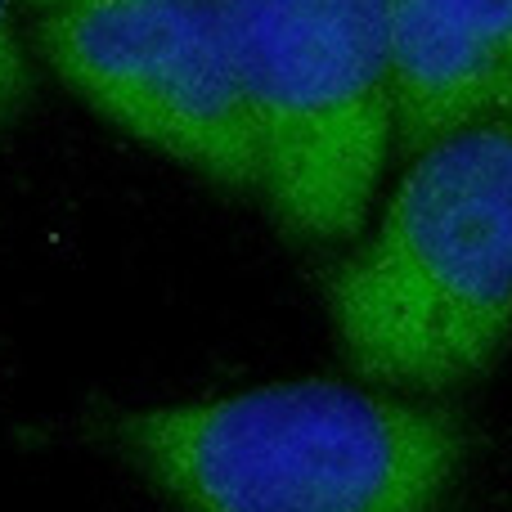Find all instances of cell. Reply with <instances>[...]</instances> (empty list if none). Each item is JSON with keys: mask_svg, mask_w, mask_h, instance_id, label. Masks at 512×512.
Wrapping results in <instances>:
<instances>
[{"mask_svg": "<svg viewBox=\"0 0 512 512\" xmlns=\"http://www.w3.org/2000/svg\"><path fill=\"white\" fill-rule=\"evenodd\" d=\"M113 450L176 512H445L468 427L369 382H270L108 418Z\"/></svg>", "mask_w": 512, "mask_h": 512, "instance_id": "6da1fadb", "label": "cell"}, {"mask_svg": "<svg viewBox=\"0 0 512 512\" xmlns=\"http://www.w3.org/2000/svg\"><path fill=\"white\" fill-rule=\"evenodd\" d=\"M324 306L369 387L436 400L495 369L512 337V108L409 158Z\"/></svg>", "mask_w": 512, "mask_h": 512, "instance_id": "7a4b0ae2", "label": "cell"}, {"mask_svg": "<svg viewBox=\"0 0 512 512\" xmlns=\"http://www.w3.org/2000/svg\"><path fill=\"white\" fill-rule=\"evenodd\" d=\"M261 135V198L310 248L364 225L391 153L387 0H221Z\"/></svg>", "mask_w": 512, "mask_h": 512, "instance_id": "3957f363", "label": "cell"}, {"mask_svg": "<svg viewBox=\"0 0 512 512\" xmlns=\"http://www.w3.org/2000/svg\"><path fill=\"white\" fill-rule=\"evenodd\" d=\"M36 45L117 131L230 194H261V135L221 0H81L36 14Z\"/></svg>", "mask_w": 512, "mask_h": 512, "instance_id": "277c9868", "label": "cell"}, {"mask_svg": "<svg viewBox=\"0 0 512 512\" xmlns=\"http://www.w3.org/2000/svg\"><path fill=\"white\" fill-rule=\"evenodd\" d=\"M391 149L427 144L512 108V0H387Z\"/></svg>", "mask_w": 512, "mask_h": 512, "instance_id": "5b68a950", "label": "cell"}, {"mask_svg": "<svg viewBox=\"0 0 512 512\" xmlns=\"http://www.w3.org/2000/svg\"><path fill=\"white\" fill-rule=\"evenodd\" d=\"M18 0H0V126L23 99V50H18V27H14Z\"/></svg>", "mask_w": 512, "mask_h": 512, "instance_id": "8992f818", "label": "cell"}, {"mask_svg": "<svg viewBox=\"0 0 512 512\" xmlns=\"http://www.w3.org/2000/svg\"><path fill=\"white\" fill-rule=\"evenodd\" d=\"M36 14H50V9H63V5H81V0H27Z\"/></svg>", "mask_w": 512, "mask_h": 512, "instance_id": "52a82bcc", "label": "cell"}]
</instances>
